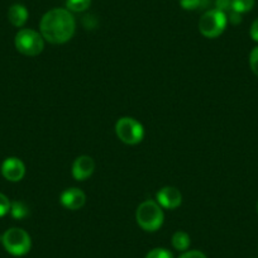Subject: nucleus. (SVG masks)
Wrapping results in <instances>:
<instances>
[{"label":"nucleus","mask_w":258,"mask_h":258,"mask_svg":"<svg viewBox=\"0 0 258 258\" xmlns=\"http://www.w3.org/2000/svg\"><path fill=\"white\" fill-rule=\"evenodd\" d=\"M76 31V21L70 11L54 8L44 13L39 23V33L52 44H63L70 41Z\"/></svg>","instance_id":"1"},{"label":"nucleus","mask_w":258,"mask_h":258,"mask_svg":"<svg viewBox=\"0 0 258 258\" xmlns=\"http://www.w3.org/2000/svg\"><path fill=\"white\" fill-rule=\"evenodd\" d=\"M137 224L146 232H156L163 225L165 214L162 208L155 200H146L136 212Z\"/></svg>","instance_id":"2"},{"label":"nucleus","mask_w":258,"mask_h":258,"mask_svg":"<svg viewBox=\"0 0 258 258\" xmlns=\"http://www.w3.org/2000/svg\"><path fill=\"white\" fill-rule=\"evenodd\" d=\"M7 252L16 257H22L31 250V235L22 228H11L3 234L2 239Z\"/></svg>","instance_id":"3"},{"label":"nucleus","mask_w":258,"mask_h":258,"mask_svg":"<svg viewBox=\"0 0 258 258\" xmlns=\"http://www.w3.org/2000/svg\"><path fill=\"white\" fill-rule=\"evenodd\" d=\"M116 137L123 143L135 146L142 142L145 137V128L137 119L132 116H121L115 123Z\"/></svg>","instance_id":"4"},{"label":"nucleus","mask_w":258,"mask_h":258,"mask_svg":"<svg viewBox=\"0 0 258 258\" xmlns=\"http://www.w3.org/2000/svg\"><path fill=\"white\" fill-rule=\"evenodd\" d=\"M16 48L24 56L34 57L42 53L44 48V39L41 33L34 29L23 28L16 34L14 38Z\"/></svg>","instance_id":"5"},{"label":"nucleus","mask_w":258,"mask_h":258,"mask_svg":"<svg viewBox=\"0 0 258 258\" xmlns=\"http://www.w3.org/2000/svg\"><path fill=\"white\" fill-rule=\"evenodd\" d=\"M228 17L224 12L210 9L205 12L199 21V31L207 38H217L225 31Z\"/></svg>","instance_id":"6"},{"label":"nucleus","mask_w":258,"mask_h":258,"mask_svg":"<svg viewBox=\"0 0 258 258\" xmlns=\"http://www.w3.org/2000/svg\"><path fill=\"white\" fill-rule=\"evenodd\" d=\"M156 200L161 208L168 210H173L178 208L182 203V195L180 190L173 186H165L161 188L156 195Z\"/></svg>","instance_id":"7"},{"label":"nucleus","mask_w":258,"mask_h":258,"mask_svg":"<svg viewBox=\"0 0 258 258\" xmlns=\"http://www.w3.org/2000/svg\"><path fill=\"white\" fill-rule=\"evenodd\" d=\"M2 175L11 182H19L26 175V166L18 157H8L2 165Z\"/></svg>","instance_id":"8"},{"label":"nucleus","mask_w":258,"mask_h":258,"mask_svg":"<svg viewBox=\"0 0 258 258\" xmlns=\"http://www.w3.org/2000/svg\"><path fill=\"white\" fill-rule=\"evenodd\" d=\"M59 203L62 207L69 210H79L85 205L86 195L79 187L66 188L59 197Z\"/></svg>","instance_id":"9"},{"label":"nucleus","mask_w":258,"mask_h":258,"mask_svg":"<svg viewBox=\"0 0 258 258\" xmlns=\"http://www.w3.org/2000/svg\"><path fill=\"white\" fill-rule=\"evenodd\" d=\"M95 171V161L90 156H79L73 163V177L76 181H85L90 177Z\"/></svg>","instance_id":"10"},{"label":"nucleus","mask_w":258,"mask_h":258,"mask_svg":"<svg viewBox=\"0 0 258 258\" xmlns=\"http://www.w3.org/2000/svg\"><path fill=\"white\" fill-rule=\"evenodd\" d=\"M28 16V11H27L26 7L22 6V4H14V6H12L8 11L9 22H11L14 27H18V28H21V27H23L24 24L27 23Z\"/></svg>","instance_id":"11"},{"label":"nucleus","mask_w":258,"mask_h":258,"mask_svg":"<svg viewBox=\"0 0 258 258\" xmlns=\"http://www.w3.org/2000/svg\"><path fill=\"white\" fill-rule=\"evenodd\" d=\"M190 235L182 230H177L175 234L172 235V245L175 249L180 250V252H186L190 247Z\"/></svg>","instance_id":"12"},{"label":"nucleus","mask_w":258,"mask_h":258,"mask_svg":"<svg viewBox=\"0 0 258 258\" xmlns=\"http://www.w3.org/2000/svg\"><path fill=\"white\" fill-rule=\"evenodd\" d=\"M91 6V0H66V9L71 13H83Z\"/></svg>","instance_id":"13"},{"label":"nucleus","mask_w":258,"mask_h":258,"mask_svg":"<svg viewBox=\"0 0 258 258\" xmlns=\"http://www.w3.org/2000/svg\"><path fill=\"white\" fill-rule=\"evenodd\" d=\"M12 217L16 218V219H23L27 215L29 214L28 207H27L24 203L22 202H13L11 205V212Z\"/></svg>","instance_id":"14"},{"label":"nucleus","mask_w":258,"mask_h":258,"mask_svg":"<svg viewBox=\"0 0 258 258\" xmlns=\"http://www.w3.org/2000/svg\"><path fill=\"white\" fill-rule=\"evenodd\" d=\"M254 7V0H232V11L243 14L250 12Z\"/></svg>","instance_id":"15"},{"label":"nucleus","mask_w":258,"mask_h":258,"mask_svg":"<svg viewBox=\"0 0 258 258\" xmlns=\"http://www.w3.org/2000/svg\"><path fill=\"white\" fill-rule=\"evenodd\" d=\"M180 6L185 11H198L209 6V0H180Z\"/></svg>","instance_id":"16"},{"label":"nucleus","mask_w":258,"mask_h":258,"mask_svg":"<svg viewBox=\"0 0 258 258\" xmlns=\"http://www.w3.org/2000/svg\"><path fill=\"white\" fill-rule=\"evenodd\" d=\"M146 258H173V254L166 248H153L147 253Z\"/></svg>","instance_id":"17"},{"label":"nucleus","mask_w":258,"mask_h":258,"mask_svg":"<svg viewBox=\"0 0 258 258\" xmlns=\"http://www.w3.org/2000/svg\"><path fill=\"white\" fill-rule=\"evenodd\" d=\"M249 66L252 73L258 78V46L250 51L249 53Z\"/></svg>","instance_id":"18"},{"label":"nucleus","mask_w":258,"mask_h":258,"mask_svg":"<svg viewBox=\"0 0 258 258\" xmlns=\"http://www.w3.org/2000/svg\"><path fill=\"white\" fill-rule=\"evenodd\" d=\"M11 200H9L4 194L0 192V218L4 217V215H7L11 212Z\"/></svg>","instance_id":"19"},{"label":"nucleus","mask_w":258,"mask_h":258,"mask_svg":"<svg viewBox=\"0 0 258 258\" xmlns=\"http://www.w3.org/2000/svg\"><path fill=\"white\" fill-rule=\"evenodd\" d=\"M215 9L224 13L232 11V0H215Z\"/></svg>","instance_id":"20"},{"label":"nucleus","mask_w":258,"mask_h":258,"mask_svg":"<svg viewBox=\"0 0 258 258\" xmlns=\"http://www.w3.org/2000/svg\"><path fill=\"white\" fill-rule=\"evenodd\" d=\"M178 258H208L202 250H186Z\"/></svg>","instance_id":"21"},{"label":"nucleus","mask_w":258,"mask_h":258,"mask_svg":"<svg viewBox=\"0 0 258 258\" xmlns=\"http://www.w3.org/2000/svg\"><path fill=\"white\" fill-rule=\"evenodd\" d=\"M249 34H250V38H252L253 41L258 42V18L255 19V21L252 23V26H250Z\"/></svg>","instance_id":"22"},{"label":"nucleus","mask_w":258,"mask_h":258,"mask_svg":"<svg viewBox=\"0 0 258 258\" xmlns=\"http://www.w3.org/2000/svg\"><path fill=\"white\" fill-rule=\"evenodd\" d=\"M228 21H230V23L232 24H239L240 22H242V14L237 13V12H234V11H230Z\"/></svg>","instance_id":"23"},{"label":"nucleus","mask_w":258,"mask_h":258,"mask_svg":"<svg viewBox=\"0 0 258 258\" xmlns=\"http://www.w3.org/2000/svg\"><path fill=\"white\" fill-rule=\"evenodd\" d=\"M257 213H258V202H257Z\"/></svg>","instance_id":"24"}]
</instances>
